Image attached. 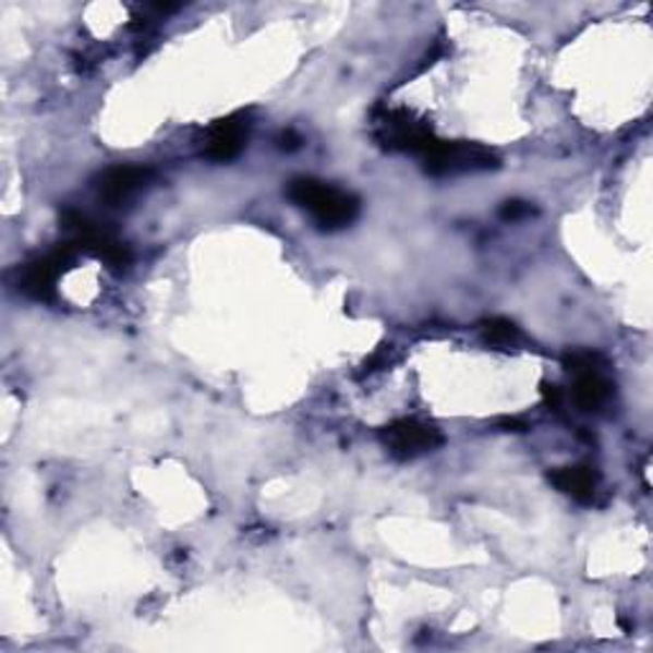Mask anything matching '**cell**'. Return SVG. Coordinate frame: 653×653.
<instances>
[{"label":"cell","mask_w":653,"mask_h":653,"mask_svg":"<svg viewBox=\"0 0 653 653\" xmlns=\"http://www.w3.org/2000/svg\"><path fill=\"white\" fill-rule=\"evenodd\" d=\"M287 197L297 207H304L322 230H342L360 215V199L355 194L317 182V179L302 177L289 182Z\"/></svg>","instance_id":"cell-1"},{"label":"cell","mask_w":653,"mask_h":653,"mask_svg":"<svg viewBox=\"0 0 653 653\" xmlns=\"http://www.w3.org/2000/svg\"><path fill=\"white\" fill-rule=\"evenodd\" d=\"M62 225L72 232L70 243L77 245L80 251H87L89 255H95V258L105 261L110 268L131 266L133 255L128 251V245L112 235L105 225L95 222L93 217L82 213H64Z\"/></svg>","instance_id":"cell-2"},{"label":"cell","mask_w":653,"mask_h":653,"mask_svg":"<svg viewBox=\"0 0 653 653\" xmlns=\"http://www.w3.org/2000/svg\"><path fill=\"white\" fill-rule=\"evenodd\" d=\"M426 171L432 177H455L468 174V171H487L498 167V156L491 148L477 144H464V141H437L432 152L424 156Z\"/></svg>","instance_id":"cell-3"},{"label":"cell","mask_w":653,"mask_h":653,"mask_svg":"<svg viewBox=\"0 0 653 653\" xmlns=\"http://www.w3.org/2000/svg\"><path fill=\"white\" fill-rule=\"evenodd\" d=\"M77 251L80 247L74 243H62L57 245L49 255H44V258H36L32 264H26L19 271L21 294L34 299V302H49V299H55L57 276L62 274L64 268L72 266L74 253Z\"/></svg>","instance_id":"cell-4"},{"label":"cell","mask_w":653,"mask_h":653,"mask_svg":"<svg viewBox=\"0 0 653 653\" xmlns=\"http://www.w3.org/2000/svg\"><path fill=\"white\" fill-rule=\"evenodd\" d=\"M375 138L386 148H394V152H411L422 156L430 154L432 146L439 141L434 138L430 125L416 123L407 110H388L386 116L378 120Z\"/></svg>","instance_id":"cell-5"},{"label":"cell","mask_w":653,"mask_h":653,"mask_svg":"<svg viewBox=\"0 0 653 653\" xmlns=\"http://www.w3.org/2000/svg\"><path fill=\"white\" fill-rule=\"evenodd\" d=\"M380 442L388 447L390 455L409 460V457L439 449L445 445V437H442V432L434 424L416 422V419H399V422L380 430Z\"/></svg>","instance_id":"cell-6"},{"label":"cell","mask_w":653,"mask_h":653,"mask_svg":"<svg viewBox=\"0 0 653 653\" xmlns=\"http://www.w3.org/2000/svg\"><path fill=\"white\" fill-rule=\"evenodd\" d=\"M247 131H251V120H247V112H235V116L217 120V123L209 128L205 156H207V159L220 161V164L238 159L240 152L245 148Z\"/></svg>","instance_id":"cell-7"},{"label":"cell","mask_w":653,"mask_h":653,"mask_svg":"<svg viewBox=\"0 0 653 653\" xmlns=\"http://www.w3.org/2000/svg\"><path fill=\"white\" fill-rule=\"evenodd\" d=\"M152 177H154V171L146 167L108 169L100 179H97V197H100L105 205L120 207L123 202L131 199L138 190H144V186L152 182Z\"/></svg>","instance_id":"cell-8"},{"label":"cell","mask_w":653,"mask_h":653,"mask_svg":"<svg viewBox=\"0 0 653 653\" xmlns=\"http://www.w3.org/2000/svg\"><path fill=\"white\" fill-rule=\"evenodd\" d=\"M549 483L557 491L572 495L577 503H592L597 493L600 475L590 464H575V468H557L549 472Z\"/></svg>","instance_id":"cell-9"},{"label":"cell","mask_w":653,"mask_h":653,"mask_svg":"<svg viewBox=\"0 0 653 653\" xmlns=\"http://www.w3.org/2000/svg\"><path fill=\"white\" fill-rule=\"evenodd\" d=\"M572 396L580 411H600L613 399V383L600 373H582L577 375Z\"/></svg>","instance_id":"cell-10"},{"label":"cell","mask_w":653,"mask_h":653,"mask_svg":"<svg viewBox=\"0 0 653 653\" xmlns=\"http://www.w3.org/2000/svg\"><path fill=\"white\" fill-rule=\"evenodd\" d=\"M480 335H483L487 344H495V348H508V344H516L518 337H521L518 327L506 317L483 319L480 322Z\"/></svg>","instance_id":"cell-11"},{"label":"cell","mask_w":653,"mask_h":653,"mask_svg":"<svg viewBox=\"0 0 653 653\" xmlns=\"http://www.w3.org/2000/svg\"><path fill=\"white\" fill-rule=\"evenodd\" d=\"M561 365H565L567 371L575 375L600 373V367L605 365V358L600 355V352H592V350H575V352H567V355L561 358Z\"/></svg>","instance_id":"cell-12"},{"label":"cell","mask_w":653,"mask_h":653,"mask_svg":"<svg viewBox=\"0 0 653 653\" xmlns=\"http://www.w3.org/2000/svg\"><path fill=\"white\" fill-rule=\"evenodd\" d=\"M531 213H534V207H531L529 202H521V199H510V202H506V205L500 207V217L506 222L523 220V217H529Z\"/></svg>","instance_id":"cell-13"},{"label":"cell","mask_w":653,"mask_h":653,"mask_svg":"<svg viewBox=\"0 0 653 653\" xmlns=\"http://www.w3.org/2000/svg\"><path fill=\"white\" fill-rule=\"evenodd\" d=\"M542 394H544V401L546 407H552L554 411L561 409V403H565V390H561L557 383H542Z\"/></svg>","instance_id":"cell-14"},{"label":"cell","mask_w":653,"mask_h":653,"mask_svg":"<svg viewBox=\"0 0 653 653\" xmlns=\"http://www.w3.org/2000/svg\"><path fill=\"white\" fill-rule=\"evenodd\" d=\"M498 430L523 434V432H529L531 426H529V422H523V419H518V416H503V419H498Z\"/></svg>","instance_id":"cell-15"},{"label":"cell","mask_w":653,"mask_h":653,"mask_svg":"<svg viewBox=\"0 0 653 653\" xmlns=\"http://www.w3.org/2000/svg\"><path fill=\"white\" fill-rule=\"evenodd\" d=\"M299 146H302V138H299L294 131L281 133V138H279V148H281V152H297Z\"/></svg>","instance_id":"cell-16"}]
</instances>
